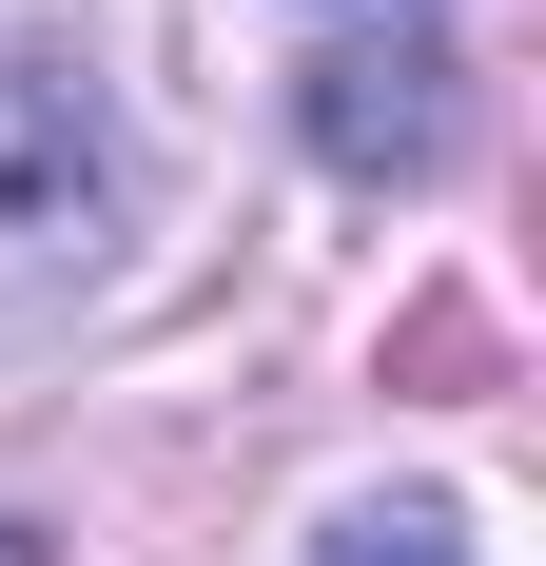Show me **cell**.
Returning <instances> with one entry per match:
<instances>
[{
  "instance_id": "6da1fadb",
  "label": "cell",
  "mask_w": 546,
  "mask_h": 566,
  "mask_svg": "<svg viewBox=\"0 0 546 566\" xmlns=\"http://www.w3.org/2000/svg\"><path fill=\"white\" fill-rule=\"evenodd\" d=\"M117 234V157H98V98L59 78V59H0V313H40V293L98 274Z\"/></svg>"
},
{
  "instance_id": "7a4b0ae2",
  "label": "cell",
  "mask_w": 546,
  "mask_h": 566,
  "mask_svg": "<svg viewBox=\"0 0 546 566\" xmlns=\"http://www.w3.org/2000/svg\"><path fill=\"white\" fill-rule=\"evenodd\" d=\"M313 157L332 176H430L449 157V40H332L313 59Z\"/></svg>"
},
{
  "instance_id": "3957f363",
  "label": "cell",
  "mask_w": 546,
  "mask_h": 566,
  "mask_svg": "<svg viewBox=\"0 0 546 566\" xmlns=\"http://www.w3.org/2000/svg\"><path fill=\"white\" fill-rule=\"evenodd\" d=\"M313 566H469V509L449 489H390V509H332Z\"/></svg>"
},
{
  "instance_id": "277c9868",
  "label": "cell",
  "mask_w": 546,
  "mask_h": 566,
  "mask_svg": "<svg viewBox=\"0 0 546 566\" xmlns=\"http://www.w3.org/2000/svg\"><path fill=\"white\" fill-rule=\"evenodd\" d=\"M390 371H410V391H469V371H489V313H469V293H430V313L390 333Z\"/></svg>"
}]
</instances>
